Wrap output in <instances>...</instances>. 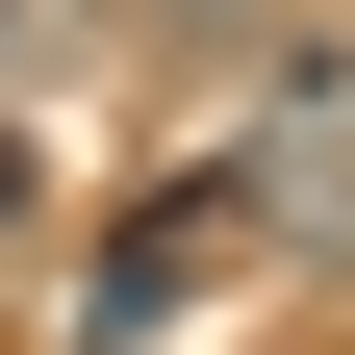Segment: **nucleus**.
<instances>
[{"label": "nucleus", "instance_id": "4", "mask_svg": "<svg viewBox=\"0 0 355 355\" xmlns=\"http://www.w3.org/2000/svg\"><path fill=\"white\" fill-rule=\"evenodd\" d=\"M0 51H26V0H0Z\"/></svg>", "mask_w": 355, "mask_h": 355}, {"label": "nucleus", "instance_id": "2", "mask_svg": "<svg viewBox=\"0 0 355 355\" xmlns=\"http://www.w3.org/2000/svg\"><path fill=\"white\" fill-rule=\"evenodd\" d=\"M229 203H254V254H355V76L304 51V102L229 153Z\"/></svg>", "mask_w": 355, "mask_h": 355}, {"label": "nucleus", "instance_id": "3", "mask_svg": "<svg viewBox=\"0 0 355 355\" xmlns=\"http://www.w3.org/2000/svg\"><path fill=\"white\" fill-rule=\"evenodd\" d=\"M26 203H51V153H26V127H0V229H26Z\"/></svg>", "mask_w": 355, "mask_h": 355}, {"label": "nucleus", "instance_id": "1", "mask_svg": "<svg viewBox=\"0 0 355 355\" xmlns=\"http://www.w3.org/2000/svg\"><path fill=\"white\" fill-rule=\"evenodd\" d=\"M203 279H254V203H229V178H178V203H127V229L76 254V355H153Z\"/></svg>", "mask_w": 355, "mask_h": 355}]
</instances>
